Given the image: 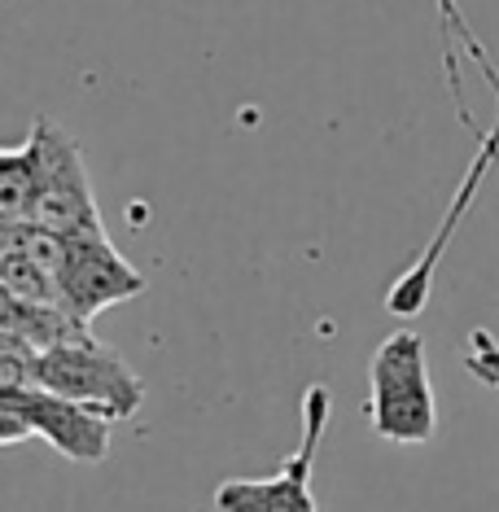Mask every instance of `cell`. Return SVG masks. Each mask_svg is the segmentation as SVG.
I'll return each instance as SVG.
<instances>
[{"label":"cell","instance_id":"obj_1","mask_svg":"<svg viewBox=\"0 0 499 512\" xmlns=\"http://www.w3.org/2000/svg\"><path fill=\"white\" fill-rule=\"evenodd\" d=\"M368 421L377 438L399 442V447H421L438 434L425 337L416 329H399L377 346L373 368H368Z\"/></svg>","mask_w":499,"mask_h":512},{"label":"cell","instance_id":"obj_2","mask_svg":"<svg viewBox=\"0 0 499 512\" xmlns=\"http://www.w3.org/2000/svg\"><path fill=\"white\" fill-rule=\"evenodd\" d=\"M36 386L62 394V399L84 403L92 412L110 416V421H127V416H136L145 403L141 372H132V364H127L123 355H114L110 346H101L97 337L40 351Z\"/></svg>","mask_w":499,"mask_h":512},{"label":"cell","instance_id":"obj_3","mask_svg":"<svg viewBox=\"0 0 499 512\" xmlns=\"http://www.w3.org/2000/svg\"><path fill=\"white\" fill-rule=\"evenodd\" d=\"M460 44L469 49L473 62H478L482 79L491 84L495 101H499V71H495V62H491V53H486L482 44H478V36H473V27L460 36ZM495 162H499V119H495L491 132H478V154H473L469 171H464L460 189H456V197H451V206H447V215H443V224H438V232L429 237V246L421 250V259H416V263L408 267V272H403L399 281L390 285V294H386V311H390V316H421V311H425L429 289H434V272H438V263H443V254H447V246H451V237H456V228L464 224V215H469L473 197H478L482 180L491 176Z\"/></svg>","mask_w":499,"mask_h":512},{"label":"cell","instance_id":"obj_4","mask_svg":"<svg viewBox=\"0 0 499 512\" xmlns=\"http://www.w3.org/2000/svg\"><path fill=\"white\" fill-rule=\"evenodd\" d=\"M31 145H36V202H31V224L57 237H79V232L106 228L97 211V193L88 180V162L79 154L75 136L49 119H36L31 127Z\"/></svg>","mask_w":499,"mask_h":512},{"label":"cell","instance_id":"obj_5","mask_svg":"<svg viewBox=\"0 0 499 512\" xmlns=\"http://www.w3.org/2000/svg\"><path fill=\"white\" fill-rule=\"evenodd\" d=\"M329 386H307L303 394V438L298 451L289 456L272 477H228L215 491L219 512H320L316 491H311V473L324 429H329Z\"/></svg>","mask_w":499,"mask_h":512},{"label":"cell","instance_id":"obj_6","mask_svg":"<svg viewBox=\"0 0 499 512\" xmlns=\"http://www.w3.org/2000/svg\"><path fill=\"white\" fill-rule=\"evenodd\" d=\"M57 281H62V307L75 311L84 324H92L101 311L119 307L127 298L145 294V276L114 250L106 228L79 232V237H62Z\"/></svg>","mask_w":499,"mask_h":512},{"label":"cell","instance_id":"obj_7","mask_svg":"<svg viewBox=\"0 0 499 512\" xmlns=\"http://www.w3.org/2000/svg\"><path fill=\"white\" fill-rule=\"evenodd\" d=\"M14 412L27 421V429L36 438H44L53 451H62L66 460L75 464H101L110 456V416L92 412V407L75 403V399H62V394L44 390V386H31V390H18L5 399Z\"/></svg>","mask_w":499,"mask_h":512},{"label":"cell","instance_id":"obj_8","mask_svg":"<svg viewBox=\"0 0 499 512\" xmlns=\"http://www.w3.org/2000/svg\"><path fill=\"white\" fill-rule=\"evenodd\" d=\"M36 202V145L31 136L14 149H0V224H27Z\"/></svg>","mask_w":499,"mask_h":512},{"label":"cell","instance_id":"obj_9","mask_svg":"<svg viewBox=\"0 0 499 512\" xmlns=\"http://www.w3.org/2000/svg\"><path fill=\"white\" fill-rule=\"evenodd\" d=\"M438 5V18H443V53H447V84H451V97H456V110H460V123L473 127V132H482L478 123H473L469 106H464V92H460V57H456V44L460 36L469 31V22H464V14L456 9V0H434Z\"/></svg>","mask_w":499,"mask_h":512},{"label":"cell","instance_id":"obj_10","mask_svg":"<svg viewBox=\"0 0 499 512\" xmlns=\"http://www.w3.org/2000/svg\"><path fill=\"white\" fill-rule=\"evenodd\" d=\"M36 351L18 337H0V399L36 386Z\"/></svg>","mask_w":499,"mask_h":512},{"label":"cell","instance_id":"obj_11","mask_svg":"<svg viewBox=\"0 0 499 512\" xmlns=\"http://www.w3.org/2000/svg\"><path fill=\"white\" fill-rule=\"evenodd\" d=\"M464 368L482 381V386H495L499 390V342L486 329H473L469 333V351H464Z\"/></svg>","mask_w":499,"mask_h":512},{"label":"cell","instance_id":"obj_12","mask_svg":"<svg viewBox=\"0 0 499 512\" xmlns=\"http://www.w3.org/2000/svg\"><path fill=\"white\" fill-rule=\"evenodd\" d=\"M27 438H36V434H31L27 421H22L14 407L0 399V447H14V442H27Z\"/></svg>","mask_w":499,"mask_h":512}]
</instances>
